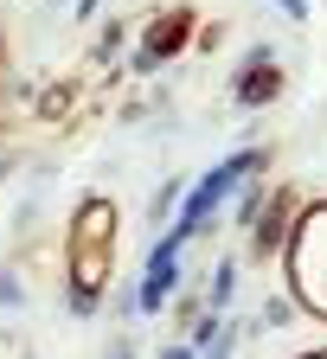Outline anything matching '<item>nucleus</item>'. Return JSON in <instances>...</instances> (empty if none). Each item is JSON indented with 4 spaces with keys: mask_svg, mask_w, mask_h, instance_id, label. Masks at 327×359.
<instances>
[{
    "mask_svg": "<svg viewBox=\"0 0 327 359\" xmlns=\"http://www.w3.org/2000/svg\"><path fill=\"white\" fill-rule=\"evenodd\" d=\"M257 173H269V148H238V154H225V161H212L193 187H186V199H180V218H173V231L193 244L206 224L218 218V205L225 199H238V187L244 180H257Z\"/></svg>",
    "mask_w": 327,
    "mask_h": 359,
    "instance_id": "7ed1b4c3",
    "label": "nucleus"
},
{
    "mask_svg": "<svg viewBox=\"0 0 327 359\" xmlns=\"http://www.w3.org/2000/svg\"><path fill=\"white\" fill-rule=\"evenodd\" d=\"M161 359H199V346H193V340H186V346L173 340V346H161Z\"/></svg>",
    "mask_w": 327,
    "mask_h": 359,
    "instance_id": "ddd939ff",
    "label": "nucleus"
},
{
    "mask_svg": "<svg viewBox=\"0 0 327 359\" xmlns=\"http://www.w3.org/2000/svg\"><path fill=\"white\" fill-rule=\"evenodd\" d=\"M302 205H308V199L295 193V180H276V187H269V199H263V212H257V224H251V257H257V263L283 257V244H289V231H295Z\"/></svg>",
    "mask_w": 327,
    "mask_h": 359,
    "instance_id": "20e7f679",
    "label": "nucleus"
},
{
    "mask_svg": "<svg viewBox=\"0 0 327 359\" xmlns=\"http://www.w3.org/2000/svg\"><path fill=\"white\" fill-rule=\"evenodd\" d=\"M231 295H238V257H218V269H212V289H206V308L218 314Z\"/></svg>",
    "mask_w": 327,
    "mask_h": 359,
    "instance_id": "1a4fd4ad",
    "label": "nucleus"
},
{
    "mask_svg": "<svg viewBox=\"0 0 327 359\" xmlns=\"http://www.w3.org/2000/svg\"><path fill=\"white\" fill-rule=\"evenodd\" d=\"M173 199H180V180H167V187L154 193V218H167V205H173Z\"/></svg>",
    "mask_w": 327,
    "mask_h": 359,
    "instance_id": "f8f14e48",
    "label": "nucleus"
},
{
    "mask_svg": "<svg viewBox=\"0 0 327 359\" xmlns=\"http://www.w3.org/2000/svg\"><path fill=\"white\" fill-rule=\"evenodd\" d=\"M0 302H20V289H13V276H0Z\"/></svg>",
    "mask_w": 327,
    "mask_h": 359,
    "instance_id": "4468645a",
    "label": "nucleus"
},
{
    "mask_svg": "<svg viewBox=\"0 0 327 359\" xmlns=\"http://www.w3.org/2000/svg\"><path fill=\"white\" fill-rule=\"evenodd\" d=\"M269 187H276V180H244V187H238V205H231V224H238V231H251V224H257V212H263V199H269Z\"/></svg>",
    "mask_w": 327,
    "mask_h": 359,
    "instance_id": "6e6552de",
    "label": "nucleus"
},
{
    "mask_svg": "<svg viewBox=\"0 0 327 359\" xmlns=\"http://www.w3.org/2000/svg\"><path fill=\"white\" fill-rule=\"evenodd\" d=\"M109 359H135V346H128V340H116V346H109Z\"/></svg>",
    "mask_w": 327,
    "mask_h": 359,
    "instance_id": "2eb2a0df",
    "label": "nucleus"
},
{
    "mask_svg": "<svg viewBox=\"0 0 327 359\" xmlns=\"http://www.w3.org/2000/svg\"><path fill=\"white\" fill-rule=\"evenodd\" d=\"M283 283L308 321L327 327V199H308L283 244Z\"/></svg>",
    "mask_w": 327,
    "mask_h": 359,
    "instance_id": "f03ea898",
    "label": "nucleus"
},
{
    "mask_svg": "<svg viewBox=\"0 0 327 359\" xmlns=\"http://www.w3.org/2000/svg\"><path fill=\"white\" fill-rule=\"evenodd\" d=\"M180 257H186V238L167 224V238L148 250V269H142V289H135V308L142 314H161L167 302H173V289H180Z\"/></svg>",
    "mask_w": 327,
    "mask_h": 359,
    "instance_id": "0eeeda50",
    "label": "nucleus"
},
{
    "mask_svg": "<svg viewBox=\"0 0 327 359\" xmlns=\"http://www.w3.org/2000/svg\"><path fill=\"white\" fill-rule=\"evenodd\" d=\"M283 65H276V52L269 45H251L244 52V65H238V77H231V103L238 109H269V103H283Z\"/></svg>",
    "mask_w": 327,
    "mask_h": 359,
    "instance_id": "423d86ee",
    "label": "nucleus"
},
{
    "mask_svg": "<svg viewBox=\"0 0 327 359\" xmlns=\"http://www.w3.org/2000/svg\"><path fill=\"white\" fill-rule=\"evenodd\" d=\"M289 321H295V295L283 289V295H269V302H263V327H289Z\"/></svg>",
    "mask_w": 327,
    "mask_h": 359,
    "instance_id": "9d476101",
    "label": "nucleus"
},
{
    "mask_svg": "<svg viewBox=\"0 0 327 359\" xmlns=\"http://www.w3.org/2000/svg\"><path fill=\"white\" fill-rule=\"evenodd\" d=\"M295 359H327V346H308V353H295Z\"/></svg>",
    "mask_w": 327,
    "mask_h": 359,
    "instance_id": "dca6fc26",
    "label": "nucleus"
},
{
    "mask_svg": "<svg viewBox=\"0 0 327 359\" xmlns=\"http://www.w3.org/2000/svg\"><path fill=\"white\" fill-rule=\"evenodd\" d=\"M116 199L90 193L77 212H71V314H97L109 283H116Z\"/></svg>",
    "mask_w": 327,
    "mask_h": 359,
    "instance_id": "f257e3e1",
    "label": "nucleus"
},
{
    "mask_svg": "<svg viewBox=\"0 0 327 359\" xmlns=\"http://www.w3.org/2000/svg\"><path fill=\"white\" fill-rule=\"evenodd\" d=\"M193 13H186V7H173V13H154L148 26H142V45H135V58H128V71L135 77H148V71H161L167 58H180L186 52V45H193Z\"/></svg>",
    "mask_w": 327,
    "mask_h": 359,
    "instance_id": "39448f33",
    "label": "nucleus"
},
{
    "mask_svg": "<svg viewBox=\"0 0 327 359\" xmlns=\"http://www.w3.org/2000/svg\"><path fill=\"white\" fill-rule=\"evenodd\" d=\"M276 7H283V20H289V26H308V13H314V0H276Z\"/></svg>",
    "mask_w": 327,
    "mask_h": 359,
    "instance_id": "9b49d317",
    "label": "nucleus"
}]
</instances>
